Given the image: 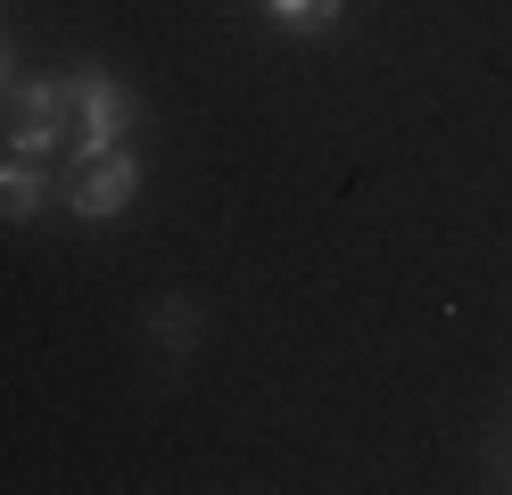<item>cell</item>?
Listing matches in <instances>:
<instances>
[{
    "instance_id": "7a4b0ae2",
    "label": "cell",
    "mask_w": 512,
    "mask_h": 495,
    "mask_svg": "<svg viewBox=\"0 0 512 495\" xmlns=\"http://www.w3.org/2000/svg\"><path fill=\"white\" fill-rule=\"evenodd\" d=\"M67 141H75V116H67V91H58V75H50V83H9V132H0V149L50 165Z\"/></svg>"
},
{
    "instance_id": "3957f363",
    "label": "cell",
    "mask_w": 512,
    "mask_h": 495,
    "mask_svg": "<svg viewBox=\"0 0 512 495\" xmlns=\"http://www.w3.org/2000/svg\"><path fill=\"white\" fill-rule=\"evenodd\" d=\"M133 198H141V157L133 149H108V157H91V165L67 174V215H83V223H116Z\"/></svg>"
},
{
    "instance_id": "8992f818",
    "label": "cell",
    "mask_w": 512,
    "mask_h": 495,
    "mask_svg": "<svg viewBox=\"0 0 512 495\" xmlns=\"http://www.w3.org/2000/svg\"><path fill=\"white\" fill-rule=\"evenodd\" d=\"M157 330H166V347L182 355V347H190V330H199V322H190V306H157Z\"/></svg>"
},
{
    "instance_id": "277c9868",
    "label": "cell",
    "mask_w": 512,
    "mask_h": 495,
    "mask_svg": "<svg viewBox=\"0 0 512 495\" xmlns=\"http://www.w3.org/2000/svg\"><path fill=\"white\" fill-rule=\"evenodd\" d=\"M42 207H50V165L0 157V215H9V223H34Z\"/></svg>"
},
{
    "instance_id": "5b68a950",
    "label": "cell",
    "mask_w": 512,
    "mask_h": 495,
    "mask_svg": "<svg viewBox=\"0 0 512 495\" xmlns=\"http://www.w3.org/2000/svg\"><path fill=\"white\" fill-rule=\"evenodd\" d=\"M339 9H347V0H265V17H273L281 33H331Z\"/></svg>"
},
{
    "instance_id": "52a82bcc",
    "label": "cell",
    "mask_w": 512,
    "mask_h": 495,
    "mask_svg": "<svg viewBox=\"0 0 512 495\" xmlns=\"http://www.w3.org/2000/svg\"><path fill=\"white\" fill-rule=\"evenodd\" d=\"M9 83H17V66H9V42H0V99H9Z\"/></svg>"
},
{
    "instance_id": "6da1fadb",
    "label": "cell",
    "mask_w": 512,
    "mask_h": 495,
    "mask_svg": "<svg viewBox=\"0 0 512 495\" xmlns=\"http://www.w3.org/2000/svg\"><path fill=\"white\" fill-rule=\"evenodd\" d=\"M58 91H67V116H75L67 165H91V157L124 149V132L141 124V99L124 91V83L108 75V66H67V75H58Z\"/></svg>"
}]
</instances>
